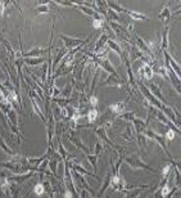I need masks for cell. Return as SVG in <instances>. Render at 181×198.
I'll return each mask as SVG.
<instances>
[{
	"instance_id": "1",
	"label": "cell",
	"mask_w": 181,
	"mask_h": 198,
	"mask_svg": "<svg viewBox=\"0 0 181 198\" xmlns=\"http://www.w3.org/2000/svg\"><path fill=\"white\" fill-rule=\"evenodd\" d=\"M125 162H126L131 168L134 170H148V171H150L152 174H156L157 171L154 168H152L150 166H148L145 162H143L140 158L137 157V156H129V157L125 158Z\"/></svg>"
},
{
	"instance_id": "2",
	"label": "cell",
	"mask_w": 181,
	"mask_h": 198,
	"mask_svg": "<svg viewBox=\"0 0 181 198\" xmlns=\"http://www.w3.org/2000/svg\"><path fill=\"white\" fill-rule=\"evenodd\" d=\"M143 134H144L145 138L153 139L154 141H157V143L162 147V149L164 151V153L168 156V158L172 160V156L168 153V151H167V146H166V141H164V136H163V135H161V134H158V133H154V131H152V130H149V129H145V130L143 131Z\"/></svg>"
},
{
	"instance_id": "3",
	"label": "cell",
	"mask_w": 181,
	"mask_h": 198,
	"mask_svg": "<svg viewBox=\"0 0 181 198\" xmlns=\"http://www.w3.org/2000/svg\"><path fill=\"white\" fill-rule=\"evenodd\" d=\"M61 40L64 41V45H66V49H75L77 47H81V45H85L89 42V39L86 40H82V39H73V37H68L66 35H61Z\"/></svg>"
},
{
	"instance_id": "4",
	"label": "cell",
	"mask_w": 181,
	"mask_h": 198,
	"mask_svg": "<svg viewBox=\"0 0 181 198\" xmlns=\"http://www.w3.org/2000/svg\"><path fill=\"white\" fill-rule=\"evenodd\" d=\"M134 36H135V39H136V48L140 50L143 54H145L146 57H149V58H152V59H154L153 58V52L150 50V48L148 47V42H145L140 36L139 35H136V34H134Z\"/></svg>"
},
{
	"instance_id": "5",
	"label": "cell",
	"mask_w": 181,
	"mask_h": 198,
	"mask_svg": "<svg viewBox=\"0 0 181 198\" xmlns=\"http://www.w3.org/2000/svg\"><path fill=\"white\" fill-rule=\"evenodd\" d=\"M123 85V81L121 80L120 75L116 72V74H110L108 76V79L103 82V86H114V88H120Z\"/></svg>"
},
{
	"instance_id": "6",
	"label": "cell",
	"mask_w": 181,
	"mask_h": 198,
	"mask_svg": "<svg viewBox=\"0 0 181 198\" xmlns=\"http://www.w3.org/2000/svg\"><path fill=\"white\" fill-rule=\"evenodd\" d=\"M156 118H157L158 121H161L162 124H164L167 127H168L170 130H173V131H175V133H177V134L180 133V129H178V127H177L173 122H171L168 118H167V117L163 115V113H162L161 111H156Z\"/></svg>"
},
{
	"instance_id": "7",
	"label": "cell",
	"mask_w": 181,
	"mask_h": 198,
	"mask_svg": "<svg viewBox=\"0 0 181 198\" xmlns=\"http://www.w3.org/2000/svg\"><path fill=\"white\" fill-rule=\"evenodd\" d=\"M164 67H166V69H167V75H168V81H171V84L176 88V91L180 94V93H181V89H180V86H181L180 77H178L177 75H175V72H173V71H172L168 66H164Z\"/></svg>"
},
{
	"instance_id": "8",
	"label": "cell",
	"mask_w": 181,
	"mask_h": 198,
	"mask_svg": "<svg viewBox=\"0 0 181 198\" xmlns=\"http://www.w3.org/2000/svg\"><path fill=\"white\" fill-rule=\"evenodd\" d=\"M49 50H51V48H48V49H44V48H34V49L30 50V52L23 53V54H22V58H35V57H37V58H39V55H43V54L48 53Z\"/></svg>"
},
{
	"instance_id": "9",
	"label": "cell",
	"mask_w": 181,
	"mask_h": 198,
	"mask_svg": "<svg viewBox=\"0 0 181 198\" xmlns=\"http://www.w3.org/2000/svg\"><path fill=\"white\" fill-rule=\"evenodd\" d=\"M139 75H140V77H143V79H145L148 81L152 80V77L154 76V74H153V69H152V66L143 63V66L139 68Z\"/></svg>"
},
{
	"instance_id": "10",
	"label": "cell",
	"mask_w": 181,
	"mask_h": 198,
	"mask_svg": "<svg viewBox=\"0 0 181 198\" xmlns=\"http://www.w3.org/2000/svg\"><path fill=\"white\" fill-rule=\"evenodd\" d=\"M148 90L154 95L158 101L161 102V103H164V104H167V101H166V98L162 95V93H161V89H159V86L158 85H156V84H149V88H148Z\"/></svg>"
},
{
	"instance_id": "11",
	"label": "cell",
	"mask_w": 181,
	"mask_h": 198,
	"mask_svg": "<svg viewBox=\"0 0 181 198\" xmlns=\"http://www.w3.org/2000/svg\"><path fill=\"white\" fill-rule=\"evenodd\" d=\"M150 185H140V187H137L136 189H127L126 190V197L125 198H139L141 194H143V192H144V189H146V188H149Z\"/></svg>"
},
{
	"instance_id": "12",
	"label": "cell",
	"mask_w": 181,
	"mask_h": 198,
	"mask_svg": "<svg viewBox=\"0 0 181 198\" xmlns=\"http://www.w3.org/2000/svg\"><path fill=\"white\" fill-rule=\"evenodd\" d=\"M168 34H170V26H166L163 28V32H162V42H161V52L159 54L163 52V50H167V48H168Z\"/></svg>"
},
{
	"instance_id": "13",
	"label": "cell",
	"mask_w": 181,
	"mask_h": 198,
	"mask_svg": "<svg viewBox=\"0 0 181 198\" xmlns=\"http://www.w3.org/2000/svg\"><path fill=\"white\" fill-rule=\"evenodd\" d=\"M132 124H134V127H135L136 135L143 134V131L146 129V126H148V122L144 121V120H140V118H134Z\"/></svg>"
},
{
	"instance_id": "14",
	"label": "cell",
	"mask_w": 181,
	"mask_h": 198,
	"mask_svg": "<svg viewBox=\"0 0 181 198\" xmlns=\"http://www.w3.org/2000/svg\"><path fill=\"white\" fill-rule=\"evenodd\" d=\"M158 17H159V19L166 25V26H168V22H170V19L172 18V14H171V10H170V8L168 7H164L162 10H161V13L158 14Z\"/></svg>"
},
{
	"instance_id": "15",
	"label": "cell",
	"mask_w": 181,
	"mask_h": 198,
	"mask_svg": "<svg viewBox=\"0 0 181 198\" xmlns=\"http://www.w3.org/2000/svg\"><path fill=\"white\" fill-rule=\"evenodd\" d=\"M126 101L125 102H117V103H113V104H109V109H110V112H113L114 115H117V116H120L121 113H123V111H125V107H126Z\"/></svg>"
},
{
	"instance_id": "16",
	"label": "cell",
	"mask_w": 181,
	"mask_h": 198,
	"mask_svg": "<svg viewBox=\"0 0 181 198\" xmlns=\"http://www.w3.org/2000/svg\"><path fill=\"white\" fill-rule=\"evenodd\" d=\"M107 44H108L109 49H110V50H113L116 54H118V55H120V58H121V61H123V53H122V48H121V45L117 44L116 41H113L112 39H109V40L107 41Z\"/></svg>"
},
{
	"instance_id": "17",
	"label": "cell",
	"mask_w": 181,
	"mask_h": 198,
	"mask_svg": "<svg viewBox=\"0 0 181 198\" xmlns=\"http://www.w3.org/2000/svg\"><path fill=\"white\" fill-rule=\"evenodd\" d=\"M122 135V138L125 139V140H127V141H134L135 140V136H134V130H132V127L129 125L126 129H125V131L121 134Z\"/></svg>"
},
{
	"instance_id": "18",
	"label": "cell",
	"mask_w": 181,
	"mask_h": 198,
	"mask_svg": "<svg viewBox=\"0 0 181 198\" xmlns=\"http://www.w3.org/2000/svg\"><path fill=\"white\" fill-rule=\"evenodd\" d=\"M8 120L10 122V126L18 127V118H17V113H16L14 109H9L8 111Z\"/></svg>"
},
{
	"instance_id": "19",
	"label": "cell",
	"mask_w": 181,
	"mask_h": 198,
	"mask_svg": "<svg viewBox=\"0 0 181 198\" xmlns=\"http://www.w3.org/2000/svg\"><path fill=\"white\" fill-rule=\"evenodd\" d=\"M109 40V36L107 35V34H103L100 37H99V40L96 41V44H95V49H94V52H98L99 49H102V48H104V45L107 44V41Z\"/></svg>"
},
{
	"instance_id": "20",
	"label": "cell",
	"mask_w": 181,
	"mask_h": 198,
	"mask_svg": "<svg viewBox=\"0 0 181 198\" xmlns=\"http://www.w3.org/2000/svg\"><path fill=\"white\" fill-rule=\"evenodd\" d=\"M125 13H127L132 19H137V21H145V19L148 18V17L145 16V14H143V13H137V12L129 10V9H126V12H125Z\"/></svg>"
},
{
	"instance_id": "21",
	"label": "cell",
	"mask_w": 181,
	"mask_h": 198,
	"mask_svg": "<svg viewBox=\"0 0 181 198\" xmlns=\"http://www.w3.org/2000/svg\"><path fill=\"white\" fill-rule=\"evenodd\" d=\"M67 53H68V50L67 49H61L59 52H58V54H57V57H55V59H54V63H53V67H51V69H54L55 67L58 66V63L64 58V57L67 55Z\"/></svg>"
},
{
	"instance_id": "22",
	"label": "cell",
	"mask_w": 181,
	"mask_h": 198,
	"mask_svg": "<svg viewBox=\"0 0 181 198\" xmlns=\"http://www.w3.org/2000/svg\"><path fill=\"white\" fill-rule=\"evenodd\" d=\"M107 7H108V9L113 10V12H116V13L126 12V9H125L123 7H121V5H118L116 2H107Z\"/></svg>"
},
{
	"instance_id": "23",
	"label": "cell",
	"mask_w": 181,
	"mask_h": 198,
	"mask_svg": "<svg viewBox=\"0 0 181 198\" xmlns=\"http://www.w3.org/2000/svg\"><path fill=\"white\" fill-rule=\"evenodd\" d=\"M45 61V58L44 57H39V58H23V62L26 63V64H29V66H37V64H40V63H43Z\"/></svg>"
},
{
	"instance_id": "24",
	"label": "cell",
	"mask_w": 181,
	"mask_h": 198,
	"mask_svg": "<svg viewBox=\"0 0 181 198\" xmlns=\"http://www.w3.org/2000/svg\"><path fill=\"white\" fill-rule=\"evenodd\" d=\"M69 140H71V141H72V143H73V144H75L76 147H78L80 149H82V151L85 152L86 154H90V151H89V149H88V148H86L85 146H83V144L81 143L78 138H75V136H69Z\"/></svg>"
},
{
	"instance_id": "25",
	"label": "cell",
	"mask_w": 181,
	"mask_h": 198,
	"mask_svg": "<svg viewBox=\"0 0 181 198\" xmlns=\"http://www.w3.org/2000/svg\"><path fill=\"white\" fill-rule=\"evenodd\" d=\"M49 4L50 3H39L35 12L36 13H48V12H50V5Z\"/></svg>"
},
{
	"instance_id": "26",
	"label": "cell",
	"mask_w": 181,
	"mask_h": 198,
	"mask_svg": "<svg viewBox=\"0 0 181 198\" xmlns=\"http://www.w3.org/2000/svg\"><path fill=\"white\" fill-rule=\"evenodd\" d=\"M53 101L57 102L61 106V108H64V107H67L69 103L72 102V99H69V98H54Z\"/></svg>"
},
{
	"instance_id": "27",
	"label": "cell",
	"mask_w": 181,
	"mask_h": 198,
	"mask_svg": "<svg viewBox=\"0 0 181 198\" xmlns=\"http://www.w3.org/2000/svg\"><path fill=\"white\" fill-rule=\"evenodd\" d=\"M98 115H99V112H98V109L96 108H93V109H90L89 112H88V115H86V117H88V120H89V122H94L96 118H98Z\"/></svg>"
},
{
	"instance_id": "28",
	"label": "cell",
	"mask_w": 181,
	"mask_h": 198,
	"mask_svg": "<svg viewBox=\"0 0 181 198\" xmlns=\"http://www.w3.org/2000/svg\"><path fill=\"white\" fill-rule=\"evenodd\" d=\"M118 117L122 118V120H125V121H130V122H132L134 118H136L134 112H123V113H121Z\"/></svg>"
},
{
	"instance_id": "29",
	"label": "cell",
	"mask_w": 181,
	"mask_h": 198,
	"mask_svg": "<svg viewBox=\"0 0 181 198\" xmlns=\"http://www.w3.org/2000/svg\"><path fill=\"white\" fill-rule=\"evenodd\" d=\"M110 178H112V174H108V175L105 176L104 185H103V188L100 189V192H99V195H98V197H102V195H103V193L107 190V188H108V187H110Z\"/></svg>"
},
{
	"instance_id": "30",
	"label": "cell",
	"mask_w": 181,
	"mask_h": 198,
	"mask_svg": "<svg viewBox=\"0 0 181 198\" xmlns=\"http://www.w3.org/2000/svg\"><path fill=\"white\" fill-rule=\"evenodd\" d=\"M105 25V21L103 19V17H99V18H95L93 21V27L96 28V30H99V28H103Z\"/></svg>"
},
{
	"instance_id": "31",
	"label": "cell",
	"mask_w": 181,
	"mask_h": 198,
	"mask_svg": "<svg viewBox=\"0 0 181 198\" xmlns=\"http://www.w3.org/2000/svg\"><path fill=\"white\" fill-rule=\"evenodd\" d=\"M34 193H35L36 195L44 194V193H45V188H44L43 184H41V183H37L36 185H35V188H34Z\"/></svg>"
},
{
	"instance_id": "32",
	"label": "cell",
	"mask_w": 181,
	"mask_h": 198,
	"mask_svg": "<svg viewBox=\"0 0 181 198\" xmlns=\"http://www.w3.org/2000/svg\"><path fill=\"white\" fill-rule=\"evenodd\" d=\"M48 72H49V66L45 63V64L43 66V71H41V84H44V82L46 81Z\"/></svg>"
},
{
	"instance_id": "33",
	"label": "cell",
	"mask_w": 181,
	"mask_h": 198,
	"mask_svg": "<svg viewBox=\"0 0 181 198\" xmlns=\"http://www.w3.org/2000/svg\"><path fill=\"white\" fill-rule=\"evenodd\" d=\"M172 170V165H166L163 168H162V179H167V176H168V173Z\"/></svg>"
},
{
	"instance_id": "34",
	"label": "cell",
	"mask_w": 181,
	"mask_h": 198,
	"mask_svg": "<svg viewBox=\"0 0 181 198\" xmlns=\"http://www.w3.org/2000/svg\"><path fill=\"white\" fill-rule=\"evenodd\" d=\"M72 93V86L71 85H67V86L62 90V98H68Z\"/></svg>"
},
{
	"instance_id": "35",
	"label": "cell",
	"mask_w": 181,
	"mask_h": 198,
	"mask_svg": "<svg viewBox=\"0 0 181 198\" xmlns=\"http://www.w3.org/2000/svg\"><path fill=\"white\" fill-rule=\"evenodd\" d=\"M96 157H98V156H95V154H88V158H89V161H90V163L93 165V167H94V170H95V171H96V160H98V158H96Z\"/></svg>"
},
{
	"instance_id": "36",
	"label": "cell",
	"mask_w": 181,
	"mask_h": 198,
	"mask_svg": "<svg viewBox=\"0 0 181 198\" xmlns=\"http://www.w3.org/2000/svg\"><path fill=\"white\" fill-rule=\"evenodd\" d=\"M57 165H58L57 160H53V161L49 162V166H50V170H51L53 175H57Z\"/></svg>"
},
{
	"instance_id": "37",
	"label": "cell",
	"mask_w": 181,
	"mask_h": 198,
	"mask_svg": "<svg viewBox=\"0 0 181 198\" xmlns=\"http://www.w3.org/2000/svg\"><path fill=\"white\" fill-rule=\"evenodd\" d=\"M9 3L10 2H0V19H2L3 14H4V10H5V8L8 7Z\"/></svg>"
},
{
	"instance_id": "38",
	"label": "cell",
	"mask_w": 181,
	"mask_h": 198,
	"mask_svg": "<svg viewBox=\"0 0 181 198\" xmlns=\"http://www.w3.org/2000/svg\"><path fill=\"white\" fill-rule=\"evenodd\" d=\"M164 138H166L167 140H173V139H175V131L168 129V130L166 131V134H164Z\"/></svg>"
},
{
	"instance_id": "39",
	"label": "cell",
	"mask_w": 181,
	"mask_h": 198,
	"mask_svg": "<svg viewBox=\"0 0 181 198\" xmlns=\"http://www.w3.org/2000/svg\"><path fill=\"white\" fill-rule=\"evenodd\" d=\"M0 147H2V148H3V149H4V151L8 153V154H14V153H13V151H12V149H9V148L7 147V144L4 143V140H3L2 138H0Z\"/></svg>"
},
{
	"instance_id": "40",
	"label": "cell",
	"mask_w": 181,
	"mask_h": 198,
	"mask_svg": "<svg viewBox=\"0 0 181 198\" xmlns=\"http://www.w3.org/2000/svg\"><path fill=\"white\" fill-rule=\"evenodd\" d=\"M89 102H90V104H91L93 107H96V106H98V103H99V99L96 98L95 95H90V96H89Z\"/></svg>"
},
{
	"instance_id": "41",
	"label": "cell",
	"mask_w": 181,
	"mask_h": 198,
	"mask_svg": "<svg viewBox=\"0 0 181 198\" xmlns=\"http://www.w3.org/2000/svg\"><path fill=\"white\" fill-rule=\"evenodd\" d=\"M58 4H61V5H67V7H77L75 3H72V2H57Z\"/></svg>"
},
{
	"instance_id": "42",
	"label": "cell",
	"mask_w": 181,
	"mask_h": 198,
	"mask_svg": "<svg viewBox=\"0 0 181 198\" xmlns=\"http://www.w3.org/2000/svg\"><path fill=\"white\" fill-rule=\"evenodd\" d=\"M63 198H72V192L68 190V189H66L64 193H63Z\"/></svg>"
},
{
	"instance_id": "43",
	"label": "cell",
	"mask_w": 181,
	"mask_h": 198,
	"mask_svg": "<svg viewBox=\"0 0 181 198\" xmlns=\"http://www.w3.org/2000/svg\"><path fill=\"white\" fill-rule=\"evenodd\" d=\"M100 152H102V146H100V144L98 143V144L95 146V153H94V154H95V156H98V154H99Z\"/></svg>"
}]
</instances>
